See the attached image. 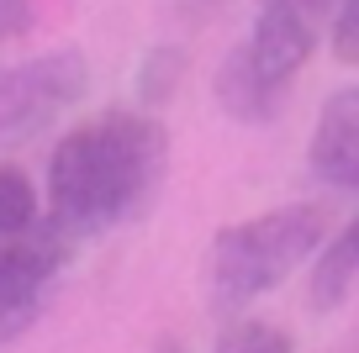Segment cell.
Returning a JSON list of instances; mask_svg holds the SVG:
<instances>
[{
  "label": "cell",
  "mask_w": 359,
  "mask_h": 353,
  "mask_svg": "<svg viewBox=\"0 0 359 353\" xmlns=\"http://www.w3.org/2000/svg\"><path fill=\"white\" fill-rule=\"evenodd\" d=\"M280 90L275 79H264L254 69V58H248V48H233V53L222 58V69H217V100H222V111L233 116V122H269L275 116V106H280Z\"/></svg>",
  "instance_id": "obj_7"
},
{
  "label": "cell",
  "mask_w": 359,
  "mask_h": 353,
  "mask_svg": "<svg viewBox=\"0 0 359 353\" xmlns=\"http://www.w3.org/2000/svg\"><path fill=\"white\" fill-rule=\"evenodd\" d=\"M85 85L90 69L79 48H58V53L0 69V148L32 143L48 122H58V111L79 106Z\"/></svg>",
  "instance_id": "obj_3"
},
{
  "label": "cell",
  "mask_w": 359,
  "mask_h": 353,
  "mask_svg": "<svg viewBox=\"0 0 359 353\" xmlns=\"http://www.w3.org/2000/svg\"><path fill=\"white\" fill-rule=\"evenodd\" d=\"M259 6H285V11H296V16H306V22H323V16H333L338 11V0H259Z\"/></svg>",
  "instance_id": "obj_14"
},
{
  "label": "cell",
  "mask_w": 359,
  "mask_h": 353,
  "mask_svg": "<svg viewBox=\"0 0 359 353\" xmlns=\"http://www.w3.org/2000/svg\"><path fill=\"white\" fill-rule=\"evenodd\" d=\"M217 353H291V342L275 327H264V321H233L217 338Z\"/></svg>",
  "instance_id": "obj_10"
},
{
  "label": "cell",
  "mask_w": 359,
  "mask_h": 353,
  "mask_svg": "<svg viewBox=\"0 0 359 353\" xmlns=\"http://www.w3.org/2000/svg\"><path fill=\"white\" fill-rule=\"evenodd\" d=\"M69 227L64 221H32V227L0 237V342H11L16 332H27L43 311L48 279L58 275L69 254Z\"/></svg>",
  "instance_id": "obj_4"
},
{
  "label": "cell",
  "mask_w": 359,
  "mask_h": 353,
  "mask_svg": "<svg viewBox=\"0 0 359 353\" xmlns=\"http://www.w3.org/2000/svg\"><path fill=\"white\" fill-rule=\"evenodd\" d=\"M333 53L344 58V64L359 58V0H338V11H333Z\"/></svg>",
  "instance_id": "obj_12"
},
{
  "label": "cell",
  "mask_w": 359,
  "mask_h": 353,
  "mask_svg": "<svg viewBox=\"0 0 359 353\" xmlns=\"http://www.w3.org/2000/svg\"><path fill=\"white\" fill-rule=\"evenodd\" d=\"M164 353H175V348H164Z\"/></svg>",
  "instance_id": "obj_15"
},
{
  "label": "cell",
  "mask_w": 359,
  "mask_h": 353,
  "mask_svg": "<svg viewBox=\"0 0 359 353\" xmlns=\"http://www.w3.org/2000/svg\"><path fill=\"white\" fill-rule=\"evenodd\" d=\"M317 243H323V211L317 206H280L238 221V227H222L212 243L217 306H243V300L275 290L296 264L317 254Z\"/></svg>",
  "instance_id": "obj_2"
},
{
  "label": "cell",
  "mask_w": 359,
  "mask_h": 353,
  "mask_svg": "<svg viewBox=\"0 0 359 353\" xmlns=\"http://www.w3.org/2000/svg\"><path fill=\"white\" fill-rule=\"evenodd\" d=\"M164 164L169 137L143 111H111L101 122L74 127L48 164L53 216L69 232H95L137 216L154 200Z\"/></svg>",
  "instance_id": "obj_1"
},
{
  "label": "cell",
  "mask_w": 359,
  "mask_h": 353,
  "mask_svg": "<svg viewBox=\"0 0 359 353\" xmlns=\"http://www.w3.org/2000/svg\"><path fill=\"white\" fill-rule=\"evenodd\" d=\"M354 269H359V227H344L327 248H317V269H312V306L317 311H338L354 290Z\"/></svg>",
  "instance_id": "obj_8"
},
{
  "label": "cell",
  "mask_w": 359,
  "mask_h": 353,
  "mask_svg": "<svg viewBox=\"0 0 359 353\" xmlns=\"http://www.w3.org/2000/svg\"><path fill=\"white\" fill-rule=\"evenodd\" d=\"M312 169L338 190L359 185V90H338L312 132Z\"/></svg>",
  "instance_id": "obj_6"
},
{
  "label": "cell",
  "mask_w": 359,
  "mask_h": 353,
  "mask_svg": "<svg viewBox=\"0 0 359 353\" xmlns=\"http://www.w3.org/2000/svg\"><path fill=\"white\" fill-rule=\"evenodd\" d=\"M180 64H185L180 48H154V53L143 58V100L148 106H164L169 100V90H175V79H180Z\"/></svg>",
  "instance_id": "obj_11"
},
{
  "label": "cell",
  "mask_w": 359,
  "mask_h": 353,
  "mask_svg": "<svg viewBox=\"0 0 359 353\" xmlns=\"http://www.w3.org/2000/svg\"><path fill=\"white\" fill-rule=\"evenodd\" d=\"M248 58H254V69L264 79H275V85H291L296 69L312 58L317 48V27L306 22V16L285 11V6H259V27L254 37H248Z\"/></svg>",
  "instance_id": "obj_5"
},
{
  "label": "cell",
  "mask_w": 359,
  "mask_h": 353,
  "mask_svg": "<svg viewBox=\"0 0 359 353\" xmlns=\"http://www.w3.org/2000/svg\"><path fill=\"white\" fill-rule=\"evenodd\" d=\"M32 221H37V195H32V185H27V174L0 164V237L32 227Z\"/></svg>",
  "instance_id": "obj_9"
},
{
  "label": "cell",
  "mask_w": 359,
  "mask_h": 353,
  "mask_svg": "<svg viewBox=\"0 0 359 353\" xmlns=\"http://www.w3.org/2000/svg\"><path fill=\"white\" fill-rule=\"evenodd\" d=\"M32 32V6L27 0H0V37H22Z\"/></svg>",
  "instance_id": "obj_13"
}]
</instances>
